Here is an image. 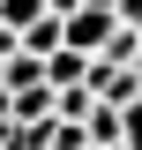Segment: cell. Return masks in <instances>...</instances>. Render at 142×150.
Segmentation results:
<instances>
[{"label":"cell","mask_w":142,"mask_h":150,"mask_svg":"<svg viewBox=\"0 0 142 150\" xmlns=\"http://www.w3.org/2000/svg\"><path fill=\"white\" fill-rule=\"evenodd\" d=\"M112 38H120V8H75L67 15V45H82V53H105Z\"/></svg>","instance_id":"1"},{"label":"cell","mask_w":142,"mask_h":150,"mask_svg":"<svg viewBox=\"0 0 142 150\" xmlns=\"http://www.w3.org/2000/svg\"><path fill=\"white\" fill-rule=\"evenodd\" d=\"M45 15H60L53 0H0V23H15V38L30 30V23H45Z\"/></svg>","instance_id":"2"},{"label":"cell","mask_w":142,"mask_h":150,"mask_svg":"<svg viewBox=\"0 0 142 150\" xmlns=\"http://www.w3.org/2000/svg\"><path fill=\"white\" fill-rule=\"evenodd\" d=\"M15 150H60V128L37 120V128H15Z\"/></svg>","instance_id":"3"},{"label":"cell","mask_w":142,"mask_h":150,"mask_svg":"<svg viewBox=\"0 0 142 150\" xmlns=\"http://www.w3.org/2000/svg\"><path fill=\"white\" fill-rule=\"evenodd\" d=\"M15 53H22V38H15V23H0V68H8Z\"/></svg>","instance_id":"4"},{"label":"cell","mask_w":142,"mask_h":150,"mask_svg":"<svg viewBox=\"0 0 142 150\" xmlns=\"http://www.w3.org/2000/svg\"><path fill=\"white\" fill-rule=\"evenodd\" d=\"M127 150H142V98L127 105Z\"/></svg>","instance_id":"5"},{"label":"cell","mask_w":142,"mask_h":150,"mask_svg":"<svg viewBox=\"0 0 142 150\" xmlns=\"http://www.w3.org/2000/svg\"><path fill=\"white\" fill-rule=\"evenodd\" d=\"M120 23H127V30H142V0H120Z\"/></svg>","instance_id":"6"},{"label":"cell","mask_w":142,"mask_h":150,"mask_svg":"<svg viewBox=\"0 0 142 150\" xmlns=\"http://www.w3.org/2000/svg\"><path fill=\"white\" fill-rule=\"evenodd\" d=\"M0 150H15V120H0Z\"/></svg>","instance_id":"7"},{"label":"cell","mask_w":142,"mask_h":150,"mask_svg":"<svg viewBox=\"0 0 142 150\" xmlns=\"http://www.w3.org/2000/svg\"><path fill=\"white\" fill-rule=\"evenodd\" d=\"M53 8H60V15H75V8H82V0H53Z\"/></svg>","instance_id":"8"},{"label":"cell","mask_w":142,"mask_h":150,"mask_svg":"<svg viewBox=\"0 0 142 150\" xmlns=\"http://www.w3.org/2000/svg\"><path fill=\"white\" fill-rule=\"evenodd\" d=\"M82 8H120V0H82Z\"/></svg>","instance_id":"9"},{"label":"cell","mask_w":142,"mask_h":150,"mask_svg":"<svg viewBox=\"0 0 142 150\" xmlns=\"http://www.w3.org/2000/svg\"><path fill=\"white\" fill-rule=\"evenodd\" d=\"M82 150H105V143H82Z\"/></svg>","instance_id":"10"},{"label":"cell","mask_w":142,"mask_h":150,"mask_svg":"<svg viewBox=\"0 0 142 150\" xmlns=\"http://www.w3.org/2000/svg\"><path fill=\"white\" fill-rule=\"evenodd\" d=\"M135 75H142V68H135Z\"/></svg>","instance_id":"11"}]
</instances>
